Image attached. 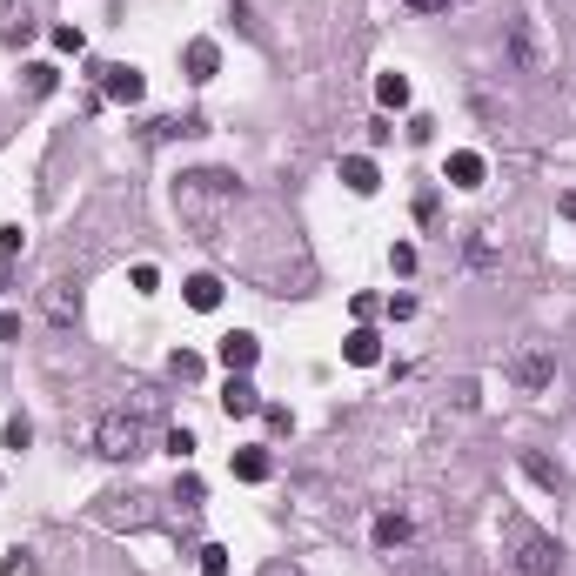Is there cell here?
<instances>
[{"label": "cell", "instance_id": "cell-14", "mask_svg": "<svg viewBox=\"0 0 576 576\" xmlns=\"http://www.w3.org/2000/svg\"><path fill=\"white\" fill-rule=\"evenodd\" d=\"M342 362H355V369H376V362H382V335H376V329H355L349 342H342Z\"/></svg>", "mask_w": 576, "mask_h": 576}, {"label": "cell", "instance_id": "cell-10", "mask_svg": "<svg viewBox=\"0 0 576 576\" xmlns=\"http://www.w3.org/2000/svg\"><path fill=\"white\" fill-rule=\"evenodd\" d=\"M181 67H188V81H215V74H222V47L215 41H188L181 47Z\"/></svg>", "mask_w": 576, "mask_h": 576}, {"label": "cell", "instance_id": "cell-13", "mask_svg": "<svg viewBox=\"0 0 576 576\" xmlns=\"http://www.w3.org/2000/svg\"><path fill=\"white\" fill-rule=\"evenodd\" d=\"M342 188H349V195H376V188H382L376 161H369V155H342Z\"/></svg>", "mask_w": 576, "mask_h": 576}, {"label": "cell", "instance_id": "cell-9", "mask_svg": "<svg viewBox=\"0 0 576 576\" xmlns=\"http://www.w3.org/2000/svg\"><path fill=\"white\" fill-rule=\"evenodd\" d=\"M510 61L523 67V74H543V41H536V27H530V21H516V27H510Z\"/></svg>", "mask_w": 576, "mask_h": 576}, {"label": "cell", "instance_id": "cell-21", "mask_svg": "<svg viewBox=\"0 0 576 576\" xmlns=\"http://www.w3.org/2000/svg\"><path fill=\"white\" fill-rule=\"evenodd\" d=\"M469 268H496V248H489V228H476V235H469Z\"/></svg>", "mask_w": 576, "mask_h": 576}, {"label": "cell", "instance_id": "cell-17", "mask_svg": "<svg viewBox=\"0 0 576 576\" xmlns=\"http://www.w3.org/2000/svg\"><path fill=\"white\" fill-rule=\"evenodd\" d=\"M155 141H188V134H208V121H201V114H168V121H155Z\"/></svg>", "mask_w": 576, "mask_h": 576}, {"label": "cell", "instance_id": "cell-28", "mask_svg": "<svg viewBox=\"0 0 576 576\" xmlns=\"http://www.w3.org/2000/svg\"><path fill=\"white\" fill-rule=\"evenodd\" d=\"M0 576H34V550H7V563H0Z\"/></svg>", "mask_w": 576, "mask_h": 576}, {"label": "cell", "instance_id": "cell-23", "mask_svg": "<svg viewBox=\"0 0 576 576\" xmlns=\"http://www.w3.org/2000/svg\"><path fill=\"white\" fill-rule=\"evenodd\" d=\"M0 443H7V449H27V443H34V422H27V416H7Z\"/></svg>", "mask_w": 576, "mask_h": 576}, {"label": "cell", "instance_id": "cell-2", "mask_svg": "<svg viewBox=\"0 0 576 576\" xmlns=\"http://www.w3.org/2000/svg\"><path fill=\"white\" fill-rule=\"evenodd\" d=\"M94 449H101L108 463H128V456H141V422H134L128 409L101 416V422H94Z\"/></svg>", "mask_w": 576, "mask_h": 576}, {"label": "cell", "instance_id": "cell-34", "mask_svg": "<svg viewBox=\"0 0 576 576\" xmlns=\"http://www.w3.org/2000/svg\"><path fill=\"white\" fill-rule=\"evenodd\" d=\"M556 208H563V215H570V222H576V195H563V201H556Z\"/></svg>", "mask_w": 576, "mask_h": 576}, {"label": "cell", "instance_id": "cell-8", "mask_svg": "<svg viewBox=\"0 0 576 576\" xmlns=\"http://www.w3.org/2000/svg\"><path fill=\"white\" fill-rule=\"evenodd\" d=\"M516 463H523V476H530V483H543V489H550V496H570V476H563V463L536 456V449H523Z\"/></svg>", "mask_w": 576, "mask_h": 576}, {"label": "cell", "instance_id": "cell-22", "mask_svg": "<svg viewBox=\"0 0 576 576\" xmlns=\"http://www.w3.org/2000/svg\"><path fill=\"white\" fill-rule=\"evenodd\" d=\"M54 81H61V67H47V61L27 67V94H54Z\"/></svg>", "mask_w": 576, "mask_h": 576}, {"label": "cell", "instance_id": "cell-18", "mask_svg": "<svg viewBox=\"0 0 576 576\" xmlns=\"http://www.w3.org/2000/svg\"><path fill=\"white\" fill-rule=\"evenodd\" d=\"M268 449H235V483H268Z\"/></svg>", "mask_w": 576, "mask_h": 576}, {"label": "cell", "instance_id": "cell-16", "mask_svg": "<svg viewBox=\"0 0 576 576\" xmlns=\"http://www.w3.org/2000/svg\"><path fill=\"white\" fill-rule=\"evenodd\" d=\"M181 295H188V309H201V315L222 309V282H215V275H188V282H181Z\"/></svg>", "mask_w": 576, "mask_h": 576}, {"label": "cell", "instance_id": "cell-15", "mask_svg": "<svg viewBox=\"0 0 576 576\" xmlns=\"http://www.w3.org/2000/svg\"><path fill=\"white\" fill-rule=\"evenodd\" d=\"M409 536H416V523H409L402 510H382V516H376V550H402Z\"/></svg>", "mask_w": 576, "mask_h": 576}, {"label": "cell", "instance_id": "cell-29", "mask_svg": "<svg viewBox=\"0 0 576 576\" xmlns=\"http://www.w3.org/2000/svg\"><path fill=\"white\" fill-rule=\"evenodd\" d=\"M168 456L188 463V456H195V436H188V429H168Z\"/></svg>", "mask_w": 576, "mask_h": 576}, {"label": "cell", "instance_id": "cell-11", "mask_svg": "<svg viewBox=\"0 0 576 576\" xmlns=\"http://www.w3.org/2000/svg\"><path fill=\"white\" fill-rule=\"evenodd\" d=\"M449 188H483V175H489V161L476 155V148H456V155H449Z\"/></svg>", "mask_w": 576, "mask_h": 576}, {"label": "cell", "instance_id": "cell-25", "mask_svg": "<svg viewBox=\"0 0 576 576\" xmlns=\"http://www.w3.org/2000/svg\"><path fill=\"white\" fill-rule=\"evenodd\" d=\"M201 496H208V489H201V476H181V483H175V503H181V510H195Z\"/></svg>", "mask_w": 576, "mask_h": 576}, {"label": "cell", "instance_id": "cell-12", "mask_svg": "<svg viewBox=\"0 0 576 576\" xmlns=\"http://www.w3.org/2000/svg\"><path fill=\"white\" fill-rule=\"evenodd\" d=\"M0 41H7V47H27V41H34V7H27V0H21V7H14V0L0 7Z\"/></svg>", "mask_w": 576, "mask_h": 576}, {"label": "cell", "instance_id": "cell-19", "mask_svg": "<svg viewBox=\"0 0 576 576\" xmlns=\"http://www.w3.org/2000/svg\"><path fill=\"white\" fill-rule=\"evenodd\" d=\"M376 101L382 108H409V81L402 74H376Z\"/></svg>", "mask_w": 576, "mask_h": 576}, {"label": "cell", "instance_id": "cell-27", "mask_svg": "<svg viewBox=\"0 0 576 576\" xmlns=\"http://www.w3.org/2000/svg\"><path fill=\"white\" fill-rule=\"evenodd\" d=\"M201 576H228V550H222V543L201 550Z\"/></svg>", "mask_w": 576, "mask_h": 576}, {"label": "cell", "instance_id": "cell-30", "mask_svg": "<svg viewBox=\"0 0 576 576\" xmlns=\"http://www.w3.org/2000/svg\"><path fill=\"white\" fill-rule=\"evenodd\" d=\"M54 47H61V54H81L88 41H81V27H54Z\"/></svg>", "mask_w": 576, "mask_h": 576}, {"label": "cell", "instance_id": "cell-7", "mask_svg": "<svg viewBox=\"0 0 576 576\" xmlns=\"http://www.w3.org/2000/svg\"><path fill=\"white\" fill-rule=\"evenodd\" d=\"M222 416H228V422L262 416V389H255L248 376H228V382H222Z\"/></svg>", "mask_w": 576, "mask_h": 576}, {"label": "cell", "instance_id": "cell-3", "mask_svg": "<svg viewBox=\"0 0 576 576\" xmlns=\"http://www.w3.org/2000/svg\"><path fill=\"white\" fill-rule=\"evenodd\" d=\"M510 536H516V570L523 576H556V543L543 530H530V523H510Z\"/></svg>", "mask_w": 576, "mask_h": 576}, {"label": "cell", "instance_id": "cell-35", "mask_svg": "<svg viewBox=\"0 0 576 576\" xmlns=\"http://www.w3.org/2000/svg\"><path fill=\"white\" fill-rule=\"evenodd\" d=\"M268 576H302V570H268Z\"/></svg>", "mask_w": 576, "mask_h": 576}, {"label": "cell", "instance_id": "cell-32", "mask_svg": "<svg viewBox=\"0 0 576 576\" xmlns=\"http://www.w3.org/2000/svg\"><path fill=\"white\" fill-rule=\"evenodd\" d=\"M389 262H396V275H416V248L396 242V255H389Z\"/></svg>", "mask_w": 576, "mask_h": 576}, {"label": "cell", "instance_id": "cell-4", "mask_svg": "<svg viewBox=\"0 0 576 576\" xmlns=\"http://www.w3.org/2000/svg\"><path fill=\"white\" fill-rule=\"evenodd\" d=\"M94 74H101V94H108V101H141V94H148V81H141V67H128V61H114V67H94Z\"/></svg>", "mask_w": 576, "mask_h": 576}, {"label": "cell", "instance_id": "cell-1", "mask_svg": "<svg viewBox=\"0 0 576 576\" xmlns=\"http://www.w3.org/2000/svg\"><path fill=\"white\" fill-rule=\"evenodd\" d=\"M228 201H242V181L228 175V168H195V175H181V188H175L181 222H208Z\"/></svg>", "mask_w": 576, "mask_h": 576}, {"label": "cell", "instance_id": "cell-24", "mask_svg": "<svg viewBox=\"0 0 576 576\" xmlns=\"http://www.w3.org/2000/svg\"><path fill=\"white\" fill-rule=\"evenodd\" d=\"M47 315L67 329V322H74V295H67V288H54V295H47Z\"/></svg>", "mask_w": 576, "mask_h": 576}, {"label": "cell", "instance_id": "cell-5", "mask_svg": "<svg viewBox=\"0 0 576 576\" xmlns=\"http://www.w3.org/2000/svg\"><path fill=\"white\" fill-rule=\"evenodd\" d=\"M215 355H222V369H228V376H248V369L262 362V342H255L248 329H235V335H222V342H215Z\"/></svg>", "mask_w": 576, "mask_h": 576}, {"label": "cell", "instance_id": "cell-33", "mask_svg": "<svg viewBox=\"0 0 576 576\" xmlns=\"http://www.w3.org/2000/svg\"><path fill=\"white\" fill-rule=\"evenodd\" d=\"M402 7H416V14H449V0H402Z\"/></svg>", "mask_w": 576, "mask_h": 576}, {"label": "cell", "instance_id": "cell-20", "mask_svg": "<svg viewBox=\"0 0 576 576\" xmlns=\"http://www.w3.org/2000/svg\"><path fill=\"white\" fill-rule=\"evenodd\" d=\"M201 369H208V362H201L195 349H175V355H168V376H175V382H201Z\"/></svg>", "mask_w": 576, "mask_h": 576}, {"label": "cell", "instance_id": "cell-31", "mask_svg": "<svg viewBox=\"0 0 576 576\" xmlns=\"http://www.w3.org/2000/svg\"><path fill=\"white\" fill-rule=\"evenodd\" d=\"M134 288H141V295H155V288H161V268L141 262V268H134Z\"/></svg>", "mask_w": 576, "mask_h": 576}, {"label": "cell", "instance_id": "cell-26", "mask_svg": "<svg viewBox=\"0 0 576 576\" xmlns=\"http://www.w3.org/2000/svg\"><path fill=\"white\" fill-rule=\"evenodd\" d=\"M262 422H268V429H275V436H288V429H295V416H288L282 402H262Z\"/></svg>", "mask_w": 576, "mask_h": 576}, {"label": "cell", "instance_id": "cell-6", "mask_svg": "<svg viewBox=\"0 0 576 576\" xmlns=\"http://www.w3.org/2000/svg\"><path fill=\"white\" fill-rule=\"evenodd\" d=\"M510 382H516V389H530V396H536V389H550V382H556V362H550V355H543V349H523V355H516V362H510Z\"/></svg>", "mask_w": 576, "mask_h": 576}]
</instances>
